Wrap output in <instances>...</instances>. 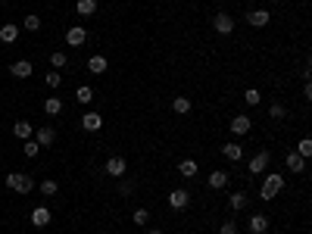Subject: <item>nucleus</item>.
Here are the masks:
<instances>
[{
  "label": "nucleus",
  "instance_id": "13",
  "mask_svg": "<svg viewBox=\"0 0 312 234\" xmlns=\"http://www.w3.org/2000/svg\"><path fill=\"white\" fill-rule=\"evenodd\" d=\"M10 72H13V78H28V75L35 72V66H31L28 60H19V63L10 66Z\"/></svg>",
  "mask_w": 312,
  "mask_h": 234
},
{
  "label": "nucleus",
  "instance_id": "31",
  "mask_svg": "<svg viewBox=\"0 0 312 234\" xmlns=\"http://www.w3.org/2000/svg\"><path fill=\"white\" fill-rule=\"evenodd\" d=\"M268 116H272V119H275V122H281V119H284V116H288V110H284V106H281V103H272V106H268Z\"/></svg>",
  "mask_w": 312,
  "mask_h": 234
},
{
  "label": "nucleus",
  "instance_id": "6",
  "mask_svg": "<svg viewBox=\"0 0 312 234\" xmlns=\"http://www.w3.org/2000/svg\"><path fill=\"white\" fill-rule=\"evenodd\" d=\"M213 28L218 31V35H231V31H234V19H231L228 13H218L216 19H213Z\"/></svg>",
  "mask_w": 312,
  "mask_h": 234
},
{
  "label": "nucleus",
  "instance_id": "3",
  "mask_svg": "<svg viewBox=\"0 0 312 234\" xmlns=\"http://www.w3.org/2000/svg\"><path fill=\"white\" fill-rule=\"evenodd\" d=\"M103 172L109 175V178H122V175L128 172V163H125L122 156H109L106 165H103Z\"/></svg>",
  "mask_w": 312,
  "mask_h": 234
},
{
  "label": "nucleus",
  "instance_id": "1",
  "mask_svg": "<svg viewBox=\"0 0 312 234\" xmlns=\"http://www.w3.org/2000/svg\"><path fill=\"white\" fill-rule=\"evenodd\" d=\"M281 187H284V178H281V175H275V172H268L265 178H263L259 197H263V200H272V197H278V194H281Z\"/></svg>",
  "mask_w": 312,
  "mask_h": 234
},
{
  "label": "nucleus",
  "instance_id": "24",
  "mask_svg": "<svg viewBox=\"0 0 312 234\" xmlns=\"http://www.w3.org/2000/svg\"><path fill=\"white\" fill-rule=\"evenodd\" d=\"M228 203H231V210H247L250 200H247V194L240 190V194H231V197H228Z\"/></svg>",
  "mask_w": 312,
  "mask_h": 234
},
{
  "label": "nucleus",
  "instance_id": "17",
  "mask_svg": "<svg viewBox=\"0 0 312 234\" xmlns=\"http://www.w3.org/2000/svg\"><path fill=\"white\" fill-rule=\"evenodd\" d=\"M284 163H288V169H290L293 175H300V172H306V160H303V156H300V153H288V160H284Z\"/></svg>",
  "mask_w": 312,
  "mask_h": 234
},
{
  "label": "nucleus",
  "instance_id": "12",
  "mask_svg": "<svg viewBox=\"0 0 312 234\" xmlns=\"http://www.w3.org/2000/svg\"><path fill=\"white\" fill-rule=\"evenodd\" d=\"M13 135L19 138V140H28L31 135H35V128H31V122H28V119H19V122L13 125Z\"/></svg>",
  "mask_w": 312,
  "mask_h": 234
},
{
  "label": "nucleus",
  "instance_id": "34",
  "mask_svg": "<svg viewBox=\"0 0 312 234\" xmlns=\"http://www.w3.org/2000/svg\"><path fill=\"white\" fill-rule=\"evenodd\" d=\"M131 222H134V225H147V222H150V212H147V210H134Z\"/></svg>",
  "mask_w": 312,
  "mask_h": 234
},
{
  "label": "nucleus",
  "instance_id": "26",
  "mask_svg": "<svg viewBox=\"0 0 312 234\" xmlns=\"http://www.w3.org/2000/svg\"><path fill=\"white\" fill-rule=\"evenodd\" d=\"M56 190H60V185H56L53 178H44V181H41V194H44V197H56Z\"/></svg>",
  "mask_w": 312,
  "mask_h": 234
},
{
  "label": "nucleus",
  "instance_id": "35",
  "mask_svg": "<svg viewBox=\"0 0 312 234\" xmlns=\"http://www.w3.org/2000/svg\"><path fill=\"white\" fill-rule=\"evenodd\" d=\"M218 234H238V222H222V228H218Z\"/></svg>",
  "mask_w": 312,
  "mask_h": 234
},
{
  "label": "nucleus",
  "instance_id": "10",
  "mask_svg": "<svg viewBox=\"0 0 312 234\" xmlns=\"http://www.w3.org/2000/svg\"><path fill=\"white\" fill-rule=\"evenodd\" d=\"M250 128H253L250 116H234V119H231V131H234V135H247Z\"/></svg>",
  "mask_w": 312,
  "mask_h": 234
},
{
  "label": "nucleus",
  "instance_id": "29",
  "mask_svg": "<svg viewBox=\"0 0 312 234\" xmlns=\"http://www.w3.org/2000/svg\"><path fill=\"white\" fill-rule=\"evenodd\" d=\"M38 150H41V147H38V140H35V138H28V140L22 144V153L28 156V160H31V156H38Z\"/></svg>",
  "mask_w": 312,
  "mask_h": 234
},
{
  "label": "nucleus",
  "instance_id": "19",
  "mask_svg": "<svg viewBox=\"0 0 312 234\" xmlns=\"http://www.w3.org/2000/svg\"><path fill=\"white\" fill-rule=\"evenodd\" d=\"M222 153H225V160L238 163L240 156H243V147H240V144H222Z\"/></svg>",
  "mask_w": 312,
  "mask_h": 234
},
{
  "label": "nucleus",
  "instance_id": "37",
  "mask_svg": "<svg viewBox=\"0 0 312 234\" xmlns=\"http://www.w3.org/2000/svg\"><path fill=\"white\" fill-rule=\"evenodd\" d=\"M131 190H134L131 181H122V185H119V194H122V197H131Z\"/></svg>",
  "mask_w": 312,
  "mask_h": 234
},
{
  "label": "nucleus",
  "instance_id": "38",
  "mask_svg": "<svg viewBox=\"0 0 312 234\" xmlns=\"http://www.w3.org/2000/svg\"><path fill=\"white\" fill-rule=\"evenodd\" d=\"M150 234H163V231H159V228H153V231H150Z\"/></svg>",
  "mask_w": 312,
  "mask_h": 234
},
{
  "label": "nucleus",
  "instance_id": "5",
  "mask_svg": "<svg viewBox=\"0 0 312 234\" xmlns=\"http://www.w3.org/2000/svg\"><path fill=\"white\" fill-rule=\"evenodd\" d=\"M188 203H191V194L184 187H175L172 194H168V206H172V210H184Z\"/></svg>",
  "mask_w": 312,
  "mask_h": 234
},
{
  "label": "nucleus",
  "instance_id": "27",
  "mask_svg": "<svg viewBox=\"0 0 312 234\" xmlns=\"http://www.w3.org/2000/svg\"><path fill=\"white\" fill-rule=\"evenodd\" d=\"M75 97H78V103H91V100H94V88L81 85L78 91H75Z\"/></svg>",
  "mask_w": 312,
  "mask_h": 234
},
{
  "label": "nucleus",
  "instance_id": "33",
  "mask_svg": "<svg viewBox=\"0 0 312 234\" xmlns=\"http://www.w3.org/2000/svg\"><path fill=\"white\" fill-rule=\"evenodd\" d=\"M44 81H47V88H60V81H63V75H60V72H56V69H53V72H47V75H44Z\"/></svg>",
  "mask_w": 312,
  "mask_h": 234
},
{
  "label": "nucleus",
  "instance_id": "16",
  "mask_svg": "<svg viewBox=\"0 0 312 234\" xmlns=\"http://www.w3.org/2000/svg\"><path fill=\"white\" fill-rule=\"evenodd\" d=\"M31 225H35V228H44V225H50V210H47V206H38V210L31 212Z\"/></svg>",
  "mask_w": 312,
  "mask_h": 234
},
{
  "label": "nucleus",
  "instance_id": "36",
  "mask_svg": "<svg viewBox=\"0 0 312 234\" xmlns=\"http://www.w3.org/2000/svg\"><path fill=\"white\" fill-rule=\"evenodd\" d=\"M50 66H53V69H63V66H66V53H53V56H50Z\"/></svg>",
  "mask_w": 312,
  "mask_h": 234
},
{
  "label": "nucleus",
  "instance_id": "7",
  "mask_svg": "<svg viewBox=\"0 0 312 234\" xmlns=\"http://www.w3.org/2000/svg\"><path fill=\"white\" fill-rule=\"evenodd\" d=\"M84 41H88V31H84L81 25H72V28L66 31V44H69V47H81Z\"/></svg>",
  "mask_w": 312,
  "mask_h": 234
},
{
  "label": "nucleus",
  "instance_id": "23",
  "mask_svg": "<svg viewBox=\"0 0 312 234\" xmlns=\"http://www.w3.org/2000/svg\"><path fill=\"white\" fill-rule=\"evenodd\" d=\"M60 110H63V100H60V97H47V100H44V113H47V116H56Z\"/></svg>",
  "mask_w": 312,
  "mask_h": 234
},
{
  "label": "nucleus",
  "instance_id": "30",
  "mask_svg": "<svg viewBox=\"0 0 312 234\" xmlns=\"http://www.w3.org/2000/svg\"><path fill=\"white\" fill-rule=\"evenodd\" d=\"M243 100H247V103H250V106H256V103H259V100H263V94H259V91H256V88H247V91H243Z\"/></svg>",
  "mask_w": 312,
  "mask_h": 234
},
{
  "label": "nucleus",
  "instance_id": "11",
  "mask_svg": "<svg viewBox=\"0 0 312 234\" xmlns=\"http://www.w3.org/2000/svg\"><path fill=\"white\" fill-rule=\"evenodd\" d=\"M81 128L84 131H100V128H103V119H100L97 113H84L81 116Z\"/></svg>",
  "mask_w": 312,
  "mask_h": 234
},
{
  "label": "nucleus",
  "instance_id": "4",
  "mask_svg": "<svg viewBox=\"0 0 312 234\" xmlns=\"http://www.w3.org/2000/svg\"><path fill=\"white\" fill-rule=\"evenodd\" d=\"M247 169H250V175H263V172L268 169V150H259V153L250 160Z\"/></svg>",
  "mask_w": 312,
  "mask_h": 234
},
{
  "label": "nucleus",
  "instance_id": "22",
  "mask_svg": "<svg viewBox=\"0 0 312 234\" xmlns=\"http://www.w3.org/2000/svg\"><path fill=\"white\" fill-rule=\"evenodd\" d=\"M75 10H78V16H94L97 0H78V3H75Z\"/></svg>",
  "mask_w": 312,
  "mask_h": 234
},
{
  "label": "nucleus",
  "instance_id": "8",
  "mask_svg": "<svg viewBox=\"0 0 312 234\" xmlns=\"http://www.w3.org/2000/svg\"><path fill=\"white\" fill-rule=\"evenodd\" d=\"M35 140H38V147H53L56 131L50 128V125H44V128H38V131H35Z\"/></svg>",
  "mask_w": 312,
  "mask_h": 234
},
{
  "label": "nucleus",
  "instance_id": "9",
  "mask_svg": "<svg viewBox=\"0 0 312 234\" xmlns=\"http://www.w3.org/2000/svg\"><path fill=\"white\" fill-rule=\"evenodd\" d=\"M268 19H272V16H268V10H253V13H247V22L253 25V28H265Z\"/></svg>",
  "mask_w": 312,
  "mask_h": 234
},
{
  "label": "nucleus",
  "instance_id": "14",
  "mask_svg": "<svg viewBox=\"0 0 312 234\" xmlns=\"http://www.w3.org/2000/svg\"><path fill=\"white\" fill-rule=\"evenodd\" d=\"M209 187H213V190L228 187V172H225V169H216L213 175H209Z\"/></svg>",
  "mask_w": 312,
  "mask_h": 234
},
{
  "label": "nucleus",
  "instance_id": "18",
  "mask_svg": "<svg viewBox=\"0 0 312 234\" xmlns=\"http://www.w3.org/2000/svg\"><path fill=\"white\" fill-rule=\"evenodd\" d=\"M197 172H200V165L193 163V160H181L178 163V175H181V178H193Z\"/></svg>",
  "mask_w": 312,
  "mask_h": 234
},
{
  "label": "nucleus",
  "instance_id": "2",
  "mask_svg": "<svg viewBox=\"0 0 312 234\" xmlns=\"http://www.w3.org/2000/svg\"><path fill=\"white\" fill-rule=\"evenodd\" d=\"M6 187H10V190H16V194H28V190L35 187V181H31V175L10 172V175H6Z\"/></svg>",
  "mask_w": 312,
  "mask_h": 234
},
{
  "label": "nucleus",
  "instance_id": "21",
  "mask_svg": "<svg viewBox=\"0 0 312 234\" xmlns=\"http://www.w3.org/2000/svg\"><path fill=\"white\" fill-rule=\"evenodd\" d=\"M16 38H19V28H16L13 22H10V25H3V28H0V41H3V44H13Z\"/></svg>",
  "mask_w": 312,
  "mask_h": 234
},
{
  "label": "nucleus",
  "instance_id": "32",
  "mask_svg": "<svg viewBox=\"0 0 312 234\" xmlns=\"http://www.w3.org/2000/svg\"><path fill=\"white\" fill-rule=\"evenodd\" d=\"M25 28H28V31H38L41 28V16H35V13H31V16H25Z\"/></svg>",
  "mask_w": 312,
  "mask_h": 234
},
{
  "label": "nucleus",
  "instance_id": "28",
  "mask_svg": "<svg viewBox=\"0 0 312 234\" xmlns=\"http://www.w3.org/2000/svg\"><path fill=\"white\" fill-rule=\"evenodd\" d=\"M297 153L303 156V160H309V156H312V138H303V140H300V144H297Z\"/></svg>",
  "mask_w": 312,
  "mask_h": 234
},
{
  "label": "nucleus",
  "instance_id": "15",
  "mask_svg": "<svg viewBox=\"0 0 312 234\" xmlns=\"http://www.w3.org/2000/svg\"><path fill=\"white\" fill-rule=\"evenodd\" d=\"M250 231H253V234H265V231H268V219H265L263 212L250 215Z\"/></svg>",
  "mask_w": 312,
  "mask_h": 234
},
{
  "label": "nucleus",
  "instance_id": "20",
  "mask_svg": "<svg viewBox=\"0 0 312 234\" xmlns=\"http://www.w3.org/2000/svg\"><path fill=\"white\" fill-rule=\"evenodd\" d=\"M88 72L103 75L106 72V56H91V60H88Z\"/></svg>",
  "mask_w": 312,
  "mask_h": 234
},
{
  "label": "nucleus",
  "instance_id": "25",
  "mask_svg": "<svg viewBox=\"0 0 312 234\" xmlns=\"http://www.w3.org/2000/svg\"><path fill=\"white\" fill-rule=\"evenodd\" d=\"M172 110L178 113V116L191 113V100H188V97H175V100H172Z\"/></svg>",
  "mask_w": 312,
  "mask_h": 234
}]
</instances>
